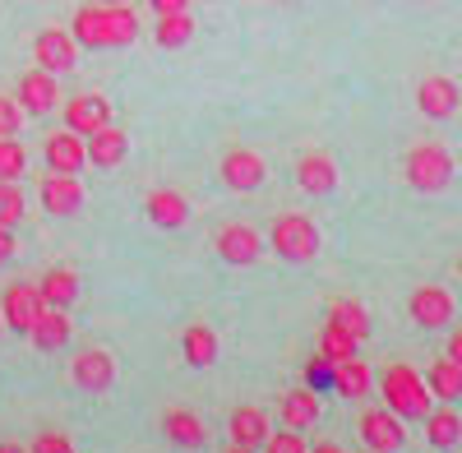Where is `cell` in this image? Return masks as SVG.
Segmentation results:
<instances>
[{
  "label": "cell",
  "mask_w": 462,
  "mask_h": 453,
  "mask_svg": "<svg viewBox=\"0 0 462 453\" xmlns=\"http://www.w3.org/2000/svg\"><path fill=\"white\" fill-rule=\"evenodd\" d=\"M152 37H158V47H162V51H176V47H185L189 37H195V19H189V10H171V14L158 19Z\"/></svg>",
  "instance_id": "f1b7e54d"
},
{
  "label": "cell",
  "mask_w": 462,
  "mask_h": 453,
  "mask_svg": "<svg viewBox=\"0 0 462 453\" xmlns=\"http://www.w3.org/2000/svg\"><path fill=\"white\" fill-rule=\"evenodd\" d=\"M32 56H37V65H42V69L65 74V69L79 65V42H74L69 32H60V28H47V32H37Z\"/></svg>",
  "instance_id": "8fae6325"
},
{
  "label": "cell",
  "mask_w": 462,
  "mask_h": 453,
  "mask_svg": "<svg viewBox=\"0 0 462 453\" xmlns=\"http://www.w3.org/2000/svg\"><path fill=\"white\" fill-rule=\"evenodd\" d=\"M180 352H185V361L189 365H213L217 361V333L208 328V324H189L185 328V337H180Z\"/></svg>",
  "instance_id": "83f0119b"
},
{
  "label": "cell",
  "mask_w": 462,
  "mask_h": 453,
  "mask_svg": "<svg viewBox=\"0 0 462 453\" xmlns=\"http://www.w3.org/2000/svg\"><path fill=\"white\" fill-rule=\"evenodd\" d=\"M106 121H111V102L102 93H79L65 102V130H74V134H93Z\"/></svg>",
  "instance_id": "9a60e30c"
},
{
  "label": "cell",
  "mask_w": 462,
  "mask_h": 453,
  "mask_svg": "<svg viewBox=\"0 0 462 453\" xmlns=\"http://www.w3.org/2000/svg\"><path fill=\"white\" fill-rule=\"evenodd\" d=\"M379 393H383V407L398 411L402 421H426V411H430V389H426V380H420L411 365L393 361L389 370L379 374Z\"/></svg>",
  "instance_id": "7a4b0ae2"
},
{
  "label": "cell",
  "mask_w": 462,
  "mask_h": 453,
  "mask_svg": "<svg viewBox=\"0 0 462 453\" xmlns=\"http://www.w3.org/2000/svg\"><path fill=\"white\" fill-rule=\"evenodd\" d=\"M69 37L88 51H102V47H130L139 37V19L130 5H84L74 14V28Z\"/></svg>",
  "instance_id": "6da1fadb"
},
{
  "label": "cell",
  "mask_w": 462,
  "mask_h": 453,
  "mask_svg": "<svg viewBox=\"0 0 462 453\" xmlns=\"http://www.w3.org/2000/svg\"><path fill=\"white\" fill-rule=\"evenodd\" d=\"M84 153H88L93 167H106V171H111V167H121V162H125V153H130V134H125V130H116V125L106 121L102 130L88 134Z\"/></svg>",
  "instance_id": "e0dca14e"
},
{
  "label": "cell",
  "mask_w": 462,
  "mask_h": 453,
  "mask_svg": "<svg viewBox=\"0 0 462 453\" xmlns=\"http://www.w3.org/2000/svg\"><path fill=\"white\" fill-rule=\"evenodd\" d=\"M444 356H453L457 365H462V328H453V337H448V352Z\"/></svg>",
  "instance_id": "f35d334b"
},
{
  "label": "cell",
  "mask_w": 462,
  "mask_h": 453,
  "mask_svg": "<svg viewBox=\"0 0 462 453\" xmlns=\"http://www.w3.org/2000/svg\"><path fill=\"white\" fill-rule=\"evenodd\" d=\"M296 185L305 195H315V199L333 195L337 190V162L328 153H300L296 158Z\"/></svg>",
  "instance_id": "5bb4252c"
},
{
  "label": "cell",
  "mask_w": 462,
  "mask_h": 453,
  "mask_svg": "<svg viewBox=\"0 0 462 453\" xmlns=\"http://www.w3.org/2000/svg\"><path fill=\"white\" fill-rule=\"evenodd\" d=\"M263 448H268V453H305V439L287 426L282 435H268V439H263Z\"/></svg>",
  "instance_id": "e575fe53"
},
{
  "label": "cell",
  "mask_w": 462,
  "mask_h": 453,
  "mask_svg": "<svg viewBox=\"0 0 462 453\" xmlns=\"http://www.w3.org/2000/svg\"><path fill=\"white\" fill-rule=\"evenodd\" d=\"M42 153H47V167H51V171H79V167L88 162V153H84V143H79V134H74V130L51 134Z\"/></svg>",
  "instance_id": "d4e9b609"
},
{
  "label": "cell",
  "mask_w": 462,
  "mask_h": 453,
  "mask_svg": "<svg viewBox=\"0 0 462 453\" xmlns=\"http://www.w3.org/2000/svg\"><path fill=\"white\" fill-rule=\"evenodd\" d=\"M23 217V190L19 180H0V226H14Z\"/></svg>",
  "instance_id": "d6a6232c"
},
{
  "label": "cell",
  "mask_w": 462,
  "mask_h": 453,
  "mask_svg": "<svg viewBox=\"0 0 462 453\" xmlns=\"http://www.w3.org/2000/svg\"><path fill=\"white\" fill-rule=\"evenodd\" d=\"M28 167V153H23V143L10 134V139H0V180H19Z\"/></svg>",
  "instance_id": "1f68e13d"
},
{
  "label": "cell",
  "mask_w": 462,
  "mask_h": 453,
  "mask_svg": "<svg viewBox=\"0 0 462 453\" xmlns=\"http://www.w3.org/2000/svg\"><path fill=\"white\" fill-rule=\"evenodd\" d=\"M457 278H462V259H457Z\"/></svg>",
  "instance_id": "60d3db41"
},
{
  "label": "cell",
  "mask_w": 462,
  "mask_h": 453,
  "mask_svg": "<svg viewBox=\"0 0 462 453\" xmlns=\"http://www.w3.org/2000/svg\"><path fill=\"white\" fill-rule=\"evenodd\" d=\"M19 125H23V106L14 97H0V139L19 134Z\"/></svg>",
  "instance_id": "836d02e7"
},
{
  "label": "cell",
  "mask_w": 462,
  "mask_h": 453,
  "mask_svg": "<svg viewBox=\"0 0 462 453\" xmlns=\"http://www.w3.org/2000/svg\"><path fill=\"white\" fill-rule=\"evenodd\" d=\"M37 195H42V208L56 213V217H69V213L84 208V185H79V176H74V171H51Z\"/></svg>",
  "instance_id": "7c38bea8"
},
{
  "label": "cell",
  "mask_w": 462,
  "mask_h": 453,
  "mask_svg": "<svg viewBox=\"0 0 462 453\" xmlns=\"http://www.w3.org/2000/svg\"><path fill=\"white\" fill-rule=\"evenodd\" d=\"M19 106H23V116H47V111H56L60 102V88H56V74L51 69H28L23 79H19Z\"/></svg>",
  "instance_id": "9c48e42d"
},
{
  "label": "cell",
  "mask_w": 462,
  "mask_h": 453,
  "mask_svg": "<svg viewBox=\"0 0 462 453\" xmlns=\"http://www.w3.org/2000/svg\"><path fill=\"white\" fill-rule=\"evenodd\" d=\"M143 213H148L152 226L176 232V226H185V217H189V204H185V195H176V190H152V195L143 199Z\"/></svg>",
  "instance_id": "d6986e66"
},
{
  "label": "cell",
  "mask_w": 462,
  "mask_h": 453,
  "mask_svg": "<svg viewBox=\"0 0 462 453\" xmlns=\"http://www.w3.org/2000/svg\"><path fill=\"white\" fill-rule=\"evenodd\" d=\"M97 5H125V0H97Z\"/></svg>",
  "instance_id": "ab89813d"
},
{
  "label": "cell",
  "mask_w": 462,
  "mask_h": 453,
  "mask_svg": "<svg viewBox=\"0 0 462 453\" xmlns=\"http://www.w3.org/2000/svg\"><path fill=\"white\" fill-rule=\"evenodd\" d=\"M356 430H361V444L374 448V453H393V448H402V439H407L402 417H398V411H389V407H365L361 421H356Z\"/></svg>",
  "instance_id": "5b68a950"
},
{
  "label": "cell",
  "mask_w": 462,
  "mask_h": 453,
  "mask_svg": "<svg viewBox=\"0 0 462 453\" xmlns=\"http://www.w3.org/2000/svg\"><path fill=\"white\" fill-rule=\"evenodd\" d=\"M217 176H222V185L226 190H259L263 185V176H268V162L254 153V148H231V153L222 158V167H217Z\"/></svg>",
  "instance_id": "52a82bcc"
},
{
  "label": "cell",
  "mask_w": 462,
  "mask_h": 453,
  "mask_svg": "<svg viewBox=\"0 0 462 453\" xmlns=\"http://www.w3.org/2000/svg\"><path fill=\"white\" fill-rule=\"evenodd\" d=\"M42 306H60V310H69L74 300H79V273H69V269H51V273H42Z\"/></svg>",
  "instance_id": "4316f807"
},
{
  "label": "cell",
  "mask_w": 462,
  "mask_h": 453,
  "mask_svg": "<svg viewBox=\"0 0 462 453\" xmlns=\"http://www.w3.org/2000/svg\"><path fill=\"white\" fill-rule=\"evenodd\" d=\"M217 254L226 263H254L263 254V236L254 232V226H245V222H226L217 232Z\"/></svg>",
  "instance_id": "2e32d148"
},
{
  "label": "cell",
  "mask_w": 462,
  "mask_h": 453,
  "mask_svg": "<svg viewBox=\"0 0 462 453\" xmlns=\"http://www.w3.org/2000/svg\"><path fill=\"white\" fill-rule=\"evenodd\" d=\"M14 232H10V226H0V263H5V259H14Z\"/></svg>",
  "instance_id": "8d00e7d4"
},
{
  "label": "cell",
  "mask_w": 462,
  "mask_h": 453,
  "mask_svg": "<svg viewBox=\"0 0 462 453\" xmlns=\"http://www.w3.org/2000/svg\"><path fill=\"white\" fill-rule=\"evenodd\" d=\"M278 417H282V426H291V430H310V426L319 421V393H315V389H291V393H282Z\"/></svg>",
  "instance_id": "44dd1931"
},
{
  "label": "cell",
  "mask_w": 462,
  "mask_h": 453,
  "mask_svg": "<svg viewBox=\"0 0 462 453\" xmlns=\"http://www.w3.org/2000/svg\"><path fill=\"white\" fill-rule=\"evenodd\" d=\"M426 389H430V398H439V402H462V365L453 361V356H439L426 374Z\"/></svg>",
  "instance_id": "603a6c76"
},
{
  "label": "cell",
  "mask_w": 462,
  "mask_h": 453,
  "mask_svg": "<svg viewBox=\"0 0 462 453\" xmlns=\"http://www.w3.org/2000/svg\"><path fill=\"white\" fill-rule=\"evenodd\" d=\"M426 439H430L435 448H453V444H462V411H457L453 402L426 411Z\"/></svg>",
  "instance_id": "cb8c5ba5"
},
{
  "label": "cell",
  "mask_w": 462,
  "mask_h": 453,
  "mask_svg": "<svg viewBox=\"0 0 462 453\" xmlns=\"http://www.w3.org/2000/svg\"><path fill=\"white\" fill-rule=\"evenodd\" d=\"M407 315L420 324V328H444L453 319V296L439 287V282H420L411 296H407Z\"/></svg>",
  "instance_id": "ba28073f"
},
{
  "label": "cell",
  "mask_w": 462,
  "mask_h": 453,
  "mask_svg": "<svg viewBox=\"0 0 462 453\" xmlns=\"http://www.w3.org/2000/svg\"><path fill=\"white\" fill-rule=\"evenodd\" d=\"M74 444L65 439V435H37L32 439V453H69Z\"/></svg>",
  "instance_id": "d590c367"
},
{
  "label": "cell",
  "mask_w": 462,
  "mask_h": 453,
  "mask_svg": "<svg viewBox=\"0 0 462 453\" xmlns=\"http://www.w3.org/2000/svg\"><path fill=\"white\" fill-rule=\"evenodd\" d=\"M333 389H337V398H365L370 393V365L361 361V356H342V361H333V380H328Z\"/></svg>",
  "instance_id": "7402d4cb"
},
{
  "label": "cell",
  "mask_w": 462,
  "mask_h": 453,
  "mask_svg": "<svg viewBox=\"0 0 462 453\" xmlns=\"http://www.w3.org/2000/svg\"><path fill=\"white\" fill-rule=\"evenodd\" d=\"M226 430H231V444H236V448H263V439H268V411L263 407H236Z\"/></svg>",
  "instance_id": "ffe728a7"
},
{
  "label": "cell",
  "mask_w": 462,
  "mask_h": 453,
  "mask_svg": "<svg viewBox=\"0 0 462 453\" xmlns=\"http://www.w3.org/2000/svg\"><path fill=\"white\" fill-rule=\"evenodd\" d=\"M319 356H328V361L356 356V337L346 333V328H337V324L328 319V324H324V333H319Z\"/></svg>",
  "instance_id": "4dcf8cb0"
},
{
  "label": "cell",
  "mask_w": 462,
  "mask_h": 453,
  "mask_svg": "<svg viewBox=\"0 0 462 453\" xmlns=\"http://www.w3.org/2000/svg\"><path fill=\"white\" fill-rule=\"evenodd\" d=\"M268 245H273L287 263H310L319 254V226L300 213H282L268 232Z\"/></svg>",
  "instance_id": "277c9868"
},
{
  "label": "cell",
  "mask_w": 462,
  "mask_h": 453,
  "mask_svg": "<svg viewBox=\"0 0 462 453\" xmlns=\"http://www.w3.org/2000/svg\"><path fill=\"white\" fill-rule=\"evenodd\" d=\"M69 380L79 384L84 393H106L116 384V356L102 352V347L79 352V356H74V365H69Z\"/></svg>",
  "instance_id": "30bf717a"
},
{
  "label": "cell",
  "mask_w": 462,
  "mask_h": 453,
  "mask_svg": "<svg viewBox=\"0 0 462 453\" xmlns=\"http://www.w3.org/2000/svg\"><path fill=\"white\" fill-rule=\"evenodd\" d=\"M416 106H420L426 121H448L462 106V88L448 79V74H426V79L416 84Z\"/></svg>",
  "instance_id": "8992f818"
},
{
  "label": "cell",
  "mask_w": 462,
  "mask_h": 453,
  "mask_svg": "<svg viewBox=\"0 0 462 453\" xmlns=\"http://www.w3.org/2000/svg\"><path fill=\"white\" fill-rule=\"evenodd\" d=\"M0 315H5V328L28 333L32 319L42 315V291H37L32 282H14V287L5 291V300H0Z\"/></svg>",
  "instance_id": "4fadbf2b"
},
{
  "label": "cell",
  "mask_w": 462,
  "mask_h": 453,
  "mask_svg": "<svg viewBox=\"0 0 462 453\" xmlns=\"http://www.w3.org/2000/svg\"><path fill=\"white\" fill-rule=\"evenodd\" d=\"M162 430H167V439L180 444V448H199V444H204V421L195 417V411H185V407H167V411H162Z\"/></svg>",
  "instance_id": "484cf974"
},
{
  "label": "cell",
  "mask_w": 462,
  "mask_h": 453,
  "mask_svg": "<svg viewBox=\"0 0 462 453\" xmlns=\"http://www.w3.org/2000/svg\"><path fill=\"white\" fill-rule=\"evenodd\" d=\"M328 319H333L337 328L352 333L356 343H365V337H370V319H365V306H361V300H333Z\"/></svg>",
  "instance_id": "f546056e"
},
{
  "label": "cell",
  "mask_w": 462,
  "mask_h": 453,
  "mask_svg": "<svg viewBox=\"0 0 462 453\" xmlns=\"http://www.w3.org/2000/svg\"><path fill=\"white\" fill-rule=\"evenodd\" d=\"M148 5L158 14H171V10H189V0H148Z\"/></svg>",
  "instance_id": "74e56055"
},
{
  "label": "cell",
  "mask_w": 462,
  "mask_h": 453,
  "mask_svg": "<svg viewBox=\"0 0 462 453\" xmlns=\"http://www.w3.org/2000/svg\"><path fill=\"white\" fill-rule=\"evenodd\" d=\"M453 153L444 143H416L411 153L402 158V176H407V185L416 195H439V190H448L453 185Z\"/></svg>",
  "instance_id": "3957f363"
},
{
  "label": "cell",
  "mask_w": 462,
  "mask_h": 453,
  "mask_svg": "<svg viewBox=\"0 0 462 453\" xmlns=\"http://www.w3.org/2000/svg\"><path fill=\"white\" fill-rule=\"evenodd\" d=\"M0 328H5V315H0Z\"/></svg>",
  "instance_id": "b9f144b4"
},
{
  "label": "cell",
  "mask_w": 462,
  "mask_h": 453,
  "mask_svg": "<svg viewBox=\"0 0 462 453\" xmlns=\"http://www.w3.org/2000/svg\"><path fill=\"white\" fill-rule=\"evenodd\" d=\"M28 337H32L37 352H60V347L69 343V315H65L60 306H42V315L32 319Z\"/></svg>",
  "instance_id": "ac0fdd59"
}]
</instances>
